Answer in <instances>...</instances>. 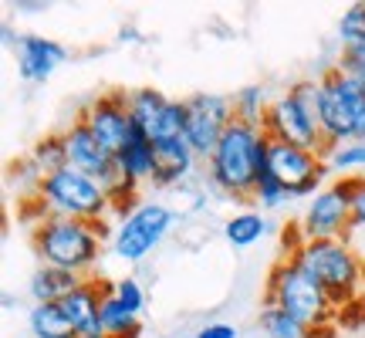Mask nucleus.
I'll return each mask as SVG.
<instances>
[{"mask_svg":"<svg viewBox=\"0 0 365 338\" xmlns=\"http://www.w3.org/2000/svg\"><path fill=\"white\" fill-rule=\"evenodd\" d=\"M267 132L250 122H230L217 149L210 153L207 180L217 193L230 196V200H254L257 180L267 173Z\"/></svg>","mask_w":365,"mask_h":338,"instance_id":"f257e3e1","label":"nucleus"},{"mask_svg":"<svg viewBox=\"0 0 365 338\" xmlns=\"http://www.w3.org/2000/svg\"><path fill=\"white\" fill-rule=\"evenodd\" d=\"M108 240V220H68V217H44L41 223H31V250L38 264L61 267V271L91 277L98 267Z\"/></svg>","mask_w":365,"mask_h":338,"instance_id":"f03ea898","label":"nucleus"},{"mask_svg":"<svg viewBox=\"0 0 365 338\" xmlns=\"http://www.w3.org/2000/svg\"><path fill=\"white\" fill-rule=\"evenodd\" d=\"M264 304H277L281 312H287L294 322L314 332L325 328L339 318L335 301L328 298L322 285L312 274L301 267L294 257H277L271 274H267V291H264Z\"/></svg>","mask_w":365,"mask_h":338,"instance_id":"7ed1b4c3","label":"nucleus"},{"mask_svg":"<svg viewBox=\"0 0 365 338\" xmlns=\"http://www.w3.org/2000/svg\"><path fill=\"white\" fill-rule=\"evenodd\" d=\"M318 129L325 153L345 143H365V88L331 65L318 75Z\"/></svg>","mask_w":365,"mask_h":338,"instance_id":"20e7f679","label":"nucleus"},{"mask_svg":"<svg viewBox=\"0 0 365 338\" xmlns=\"http://www.w3.org/2000/svg\"><path fill=\"white\" fill-rule=\"evenodd\" d=\"M291 257L322 285L339 312L365 298V264L349 250L345 240H304Z\"/></svg>","mask_w":365,"mask_h":338,"instance_id":"39448f33","label":"nucleus"},{"mask_svg":"<svg viewBox=\"0 0 365 338\" xmlns=\"http://www.w3.org/2000/svg\"><path fill=\"white\" fill-rule=\"evenodd\" d=\"M261 129L274 143H287L325 156V143L318 129V78H301L287 85L284 95L271 102Z\"/></svg>","mask_w":365,"mask_h":338,"instance_id":"423d86ee","label":"nucleus"},{"mask_svg":"<svg viewBox=\"0 0 365 338\" xmlns=\"http://www.w3.org/2000/svg\"><path fill=\"white\" fill-rule=\"evenodd\" d=\"M34 200L48 217H68V220H115L112 217V196L98 180H91L78 169H58L54 176H44L34 190Z\"/></svg>","mask_w":365,"mask_h":338,"instance_id":"0eeeda50","label":"nucleus"},{"mask_svg":"<svg viewBox=\"0 0 365 338\" xmlns=\"http://www.w3.org/2000/svg\"><path fill=\"white\" fill-rule=\"evenodd\" d=\"M176 223H180V213L173 207L156 203V200H143V207L132 210L125 220L115 223V234L108 240V247H112V254L118 260L139 264L166 240V234Z\"/></svg>","mask_w":365,"mask_h":338,"instance_id":"6e6552de","label":"nucleus"},{"mask_svg":"<svg viewBox=\"0 0 365 338\" xmlns=\"http://www.w3.org/2000/svg\"><path fill=\"white\" fill-rule=\"evenodd\" d=\"M267 173L287 190V200H312L314 193H322L328 186V163L325 156H318L312 149H298V145L287 143H274L267 145Z\"/></svg>","mask_w":365,"mask_h":338,"instance_id":"1a4fd4ad","label":"nucleus"},{"mask_svg":"<svg viewBox=\"0 0 365 338\" xmlns=\"http://www.w3.org/2000/svg\"><path fill=\"white\" fill-rule=\"evenodd\" d=\"M182 105H186L182 139L207 163L210 153L223 139L227 126L234 122V102H230V95H220V91H196L190 98H182Z\"/></svg>","mask_w":365,"mask_h":338,"instance_id":"9d476101","label":"nucleus"},{"mask_svg":"<svg viewBox=\"0 0 365 338\" xmlns=\"http://www.w3.org/2000/svg\"><path fill=\"white\" fill-rule=\"evenodd\" d=\"M349 223H352V186L349 176H339L308 200L298 227L304 240H341Z\"/></svg>","mask_w":365,"mask_h":338,"instance_id":"9b49d317","label":"nucleus"},{"mask_svg":"<svg viewBox=\"0 0 365 338\" xmlns=\"http://www.w3.org/2000/svg\"><path fill=\"white\" fill-rule=\"evenodd\" d=\"M125 102H129V116L135 132H143L145 139H176L182 135V126H186V105L180 98H170L163 95L153 85H143V88H129L125 91Z\"/></svg>","mask_w":365,"mask_h":338,"instance_id":"f8f14e48","label":"nucleus"},{"mask_svg":"<svg viewBox=\"0 0 365 338\" xmlns=\"http://www.w3.org/2000/svg\"><path fill=\"white\" fill-rule=\"evenodd\" d=\"M78 118L91 129V135L102 143L105 153H112V156H118L129 145L132 135H135L125 91H105L98 98H91L78 112Z\"/></svg>","mask_w":365,"mask_h":338,"instance_id":"ddd939ff","label":"nucleus"},{"mask_svg":"<svg viewBox=\"0 0 365 338\" xmlns=\"http://www.w3.org/2000/svg\"><path fill=\"white\" fill-rule=\"evenodd\" d=\"M65 145H68V166L98 180L108 190L118 183V166H115V156L105 153L102 143L91 135V129L81 122L78 116L71 118V126L65 129Z\"/></svg>","mask_w":365,"mask_h":338,"instance_id":"4468645a","label":"nucleus"},{"mask_svg":"<svg viewBox=\"0 0 365 338\" xmlns=\"http://www.w3.org/2000/svg\"><path fill=\"white\" fill-rule=\"evenodd\" d=\"M17 61V75L27 85H41L68 61V48L61 41L44 38V34H17V44L11 48Z\"/></svg>","mask_w":365,"mask_h":338,"instance_id":"2eb2a0df","label":"nucleus"},{"mask_svg":"<svg viewBox=\"0 0 365 338\" xmlns=\"http://www.w3.org/2000/svg\"><path fill=\"white\" fill-rule=\"evenodd\" d=\"M203 159L196 156L190 143L176 135V139H159L156 143V173H153V183L156 190H180L196 176Z\"/></svg>","mask_w":365,"mask_h":338,"instance_id":"dca6fc26","label":"nucleus"},{"mask_svg":"<svg viewBox=\"0 0 365 338\" xmlns=\"http://www.w3.org/2000/svg\"><path fill=\"white\" fill-rule=\"evenodd\" d=\"M102 298H105V281L102 277H85L65 301H58L61 308H65L68 322L75 325L78 338H105L102 332Z\"/></svg>","mask_w":365,"mask_h":338,"instance_id":"f3484780","label":"nucleus"},{"mask_svg":"<svg viewBox=\"0 0 365 338\" xmlns=\"http://www.w3.org/2000/svg\"><path fill=\"white\" fill-rule=\"evenodd\" d=\"M115 166H118V180L125 186L143 190L145 183H153V173H156V143L145 139L143 132H135L129 145L115 156Z\"/></svg>","mask_w":365,"mask_h":338,"instance_id":"a211bd4d","label":"nucleus"},{"mask_svg":"<svg viewBox=\"0 0 365 338\" xmlns=\"http://www.w3.org/2000/svg\"><path fill=\"white\" fill-rule=\"evenodd\" d=\"M85 277L71 271H61V267H48V264H38L34 274L27 277V298L34 304H54V301H65L75 287L81 285Z\"/></svg>","mask_w":365,"mask_h":338,"instance_id":"6ab92c4d","label":"nucleus"},{"mask_svg":"<svg viewBox=\"0 0 365 338\" xmlns=\"http://www.w3.org/2000/svg\"><path fill=\"white\" fill-rule=\"evenodd\" d=\"M267 230H271V223H267V217H264L257 207L237 210V213H230V217L223 220V240L234 250L254 247L261 237H267Z\"/></svg>","mask_w":365,"mask_h":338,"instance_id":"aec40b11","label":"nucleus"},{"mask_svg":"<svg viewBox=\"0 0 365 338\" xmlns=\"http://www.w3.org/2000/svg\"><path fill=\"white\" fill-rule=\"evenodd\" d=\"M27 328L34 338H78L75 325L68 322L65 308L54 301V304H31L27 312Z\"/></svg>","mask_w":365,"mask_h":338,"instance_id":"412c9836","label":"nucleus"},{"mask_svg":"<svg viewBox=\"0 0 365 338\" xmlns=\"http://www.w3.org/2000/svg\"><path fill=\"white\" fill-rule=\"evenodd\" d=\"M27 163L34 166L41 180L44 176H54L58 169L68 166V145H65V132H48L44 139L31 145V153H27Z\"/></svg>","mask_w":365,"mask_h":338,"instance_id":"4be33fe9","label":"nucleus"},{"mask_svg":"<svg viewBox=\"0 0 365 338\" xmlns=\"http://www.w3.org/2000/svg\"><path fill=\"white\" fill-rule=\"evenodd\" d=\"M230 102H234V118L237 122H250V126H264V116H267V108H271V95L264 85H244V88H237L230 95Z\"/></svg>","mask_w":365,"mask_h":338,"instance_id":"5701e85b","label":"nucleus"},{"mask_svg":"<svg viewBox=\"0 0 365 338\" xmlns=\"http://www.w3.org/2000/svg\"><path fill=\"white\" fill-rule=\"evenodd\" d=\"M257 328L264 332V338H308V328L294 322L287 312H281L277 304H261Z\"/></svg>","mask_w":365,"mask_h":338,"instance_id":"b1692460","label":"nucleus"},{"mask_svg":"<svg viewBox=\"0 0 365 338\" xmlns=\"http://www.w3.org/2000/svg\"><path fill=\"white\" fill-rule=\"evenodd\" d=\"M325 163L331 173H341V176H359L365 169V143H345L339 149L325 153Z\"/></svg>","mask_w":365,"mask_h":338,"instance_id":"393cba45","label":"nucleus"},{"mask_svg":"<svg viewBox=\"0 0 365 338\" xmlns=\"http://www.w3.org/2000/svg\"><path fill=\"white\" fill-rule=\"evenodd\" d=\"M335 68H339V71L349 81H355L359 88H365V41H359V44H349V48H341Z\"/></svg>","mask_w":365,"mask_h":338,"instance_id":"a878e982","label":"nucleus"},{"mask_svg":"<svg viewBox=\"0 0 365 338\" xmlns=\"http://www.w3.org/2000/svg\"><path fill=\"white\" fill-rule=\"evenodd\" d=\"M254 203H257L261 213H267V210H281L284 203H291V200H287L284 186L274 180L271 173H264L261 180H257V190H254Z\"/></svg>","mask_w":365,"mask_h":338,"instance_id":"bb28decb","label":"nucleus"},{"mask_svg":"<svg viewBox=\"0 0 365 338\" xmlns=\"http://www.w3.org/2000/svg\"><path fill=\"white\" fill-rule=\"evenodd\" d=\"M359 41H365V4H352L339 21V44L341 48L359 44Z\"/></svg>","mask_w":365,"mask_h":338,"instance_id":"cd10ccee","label":"nucleus"},{"mask_svg":"<svg viewBox=\"0 0 365 338\" xmlns=\"http://www.w3.org/2000/svg\"><path fill=\"white\" fill-rule=\"evenodd\" d=\"M112 291H115V298L122 301L132 314L145 312V287L139 285L135 277H118V281H112Z\"/></svg>","mask_w":365,"mask_h":338,"instance_id":"c85d7f7f","label":"nucleus"},{"mask_svg":"<svg viewBox=\"0 0 365 338\" xmlns=\"http://www.w3.org/2000/svg\"><path fill=\"white\" fill-rule=\"evenodd\" d=\"M190 338H240V328L230 322H207L203 328H196Z\"/></svg>","mask_w":365,"mask_h":338,"instance_id":"c756f323","label":"nucleus"},{"mask_svg":"<svg viewBox=\"0 0 365 338\" xmlns=\"http://www.w3.org/2000/svg\"><path fill=\"white\" fill-rule=\"evenodd\" d=\"M345 244H349V250H352L355 257L365 264V223H359V220H352L349 223V230H345V237H341Z\"/></svg>","mask_w":365,"mask_h":338,"instance_id":"7c9ffc66","label":"nucleus"},{"mask_svg":"<svg viewBox=\"0 0 365 338\" xmlns=\"http://www.w3.org/2000/svg\"><path fill=\"white\" fill-rule=\"evenodd\" d=\"M352 186V220L365 223V176H349Z\"/></svg>","mask_w":365,"mask_h":338,"instance_id":"2f4dec72","label":"nucleus"},{"mask_svg":"<svg viewBox=\"0 0 365 338\" xmlns=\"http://www.w3.org/2000/svg\"><path fill=\"white\" fill-rule=\"evenodd\" d=\"M132 41H143V34H139L135 27H122V31H118V44H132Z\"/></svg>","mask_w":365,"mask_h":338,"instance_id":"473e14b6","label":"nucleus"},{"mask_svg":"<svg viewBox=\"0 0 365 338\" xmlns=\"http://www.w3.org/2000/svg\"><path fill=\"white\" fill-rule=\"evenodd\" d=\"M14 304H17V301H14V295H11V291H4V308H14Z\"/></svg>","mask_w":365,"mask_h":338,"instance_id":"72a5a7b5","label":"nucleus"},{"mask_svg":"<svg viewBox=\"0 0 365 338\" xmlns=\"http://www.w3.org/2000/svg\"><path fill=\"white\" fill-rule=\"evenodd\" d=\"M170 338H176V335H170Z\"/></svg>","mask_w":365,"mask_h":338,"instance_id":"f704fd0d","label":"nucleus"}]
</instances>
